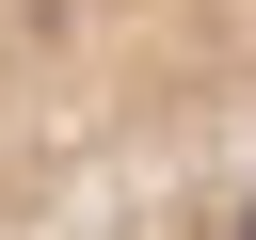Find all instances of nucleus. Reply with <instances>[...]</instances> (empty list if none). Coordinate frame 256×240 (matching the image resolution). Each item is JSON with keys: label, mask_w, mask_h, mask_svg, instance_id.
<instances>
[{"label": "nucleus", "mask_w": 256, "mask_h": 240, "mask_svg": "<svg viewBox=\"0 0 256 240\" xmlns=\"http://www.w3.org/2000/svg\"><path fill=\"white\" fill-rule=\"evenodd\" d=\"M64 240H256V160H208V176H176V192H128V208H96V224H64Z\"/></svg>", "instance_id": "nucleus-1"}]
</instances>
